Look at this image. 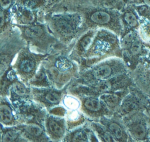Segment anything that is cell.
<instances>
[{"label":"cell","mask_w":150,"mask_h":142,"mask_svg":"<svg viewBox=\"0 0 150 142\" xmlns=\"http://www.w3.org/2000/svg\"><path fill=\"white\" fill-rule=\"evenodd\" d=\"M115 69L114 65L110 61H105L96 65L87 72L86 75H89L91 79L97 81L107 80L111 79L114 75Z\"/></svg>","instance_id":"6da1fadb"},{"label":"cell","mask_w":150,"mask_h":142,"mask_svg":"<svg viewBox=\"0 0 150 142\" xmlns=\"http://www.w3.org/2000/svg\"><path fill=\"white\" fill-rule=\"evenodd\" d=\"M54 26L56 30L63 35L69 36L75 31L76 25L69 17H61L54 20Z\"/></svg>","instance_id":"7a4b0ae2"},{"label":"cell","mask_w":150,"mask_h":142,"mask_svg":"<svg viewBox=\"0 0 150 142\" xmlns=\"http://www.w3.org/2000/svg\"><path fill=\"white\" fill-rule=\"evenodd\" d=\"M90 20L94 24L98 25H108L111 24L113 18L111 13L105 11H96L90 16Z\"/></svg>","instance_id":"3957f363"},{"label":"cell","mask_w":150,"mask_h":142,"mask_svg":"<svg viewBox=\"0 0 150 142\" xmlns=\"http://www.w3.org/2000/svg\"><path fill=\"white\" fill-rule=\"evenodd\" d=\"M36 61L33 57L30 56H23L19 61L18 68L22 74H29L32 73L36 67Z\"/></svg>","instance_id":"277c9868"},{"label":"cell","mask_w":150,"mask_h":142,"mask_svg":"<svg viewBox=\"0 0 150 142\" xmlns=\"http://www.w3.org/2000/svg\"><path fill=\"white\" fill-rule=\"evenodd\" d=\"M47 128L50 134L56 137H60L64 134L63 124L54 118H49L47 121Z\"/></svg>","instance_id":"5b68a950"},{"label":"cell","mask_w":150,"mask_h":142,"mask_svg":"<svg viewBox=\"0 0 150 142\" xmlns=\"http://www.w3.org/2000/svg\"><path fill=\"white\" fill-rule=\"evenodd\" d=\"M84 109L91 113L100 112L103 109V104L100 101L96 98H87L83 102Z\"/></svg>","instance_id":"8992f818"},{"label":"cell","mask_w":150,"mask_h":142,"mask_svg":"<svg viewBox=\"0 0 150 142\" xmlns=\"http://www.w3.org/2000/svg\"><path fill=\"white\" fill-rule=\"evenodd\" d=\"M1 121L4 124H9L13 120V115L10 106L6 103L1 102L0 106Z\"/></svg>","instance_id":"52a82bcc"},{"label":"cell","mask_w":150,"mask_h":142,"mask_svg":"<svg viewBox=\"0 0 150 142\" xmlns=\"http://www.w3.org/2000/svg\"><path fill=\"white\" fill-rule=\"evenodd\" d=\"M24 33L26 37L34 40L40 39L45 34L44 29L39 25L29 26L25 29Z\"/></svg>","instance_id":"ba28073f"},{"label":"cell","mask_w":150,"mask_h":142,"mask_svg":"<svg viewBox=\"0 0 150 142\" xmlns=\"http://www.w3.org/2000/svg\"><path fill=\"white\" fill-rule=\"evenodd\" d=\"M133 9H127L123 14V20L126 25L132 28L137 27L139 25V19Z\"/></svg>","instance_id":"9c48e42d"},{"label":"cell","mask_w":150,"mask_h":142,"mask_svg":"<svg viewBox=\"0 0 150 142\" xmlns=\"http://www.w3.org/2000/svg\"><path fill=\"white\" fill-rule=\"evenodd\" d=\"M101 99L107 106L110 108H114L119 103L120 98L115 93L105 92L101 96Z\"/></svg>","instance_id":"30bf717a"},{"label":"cell","mask_w":150,"mask_h":142,"mask_svg":"<svg viewBox=\"0 0 150 142\" xmlns=\"http://www.w3.org/2000/svg\"><path fill=\"white\" fill-rule=\"evenodd\" d=\"M24 129L28 135L34 138L40 137L43 133L42 127L40 126L33 123H29L25 125Z\"/></svg>","instance_id":"8fae6325"},{"label":"cell","mask_w":150,"mask_h":142,"mask_svg":"<svg viewBox=\"0 0 150 142\" xmlns=\"http://www.w3.org/2000/svg\"><path fill=\"white\" fill-rule=\"evenodd\" d=\"M108 129L115 139L121 140L124 137V131L121 126L116 122H111L108 125Z\"/></svg>","instance_id":"7c38bea8"},{"label":"cell","mask_w":150,"mask_h":142,"mask_svg":"<svg viewBox=\"0 0 150 142\" xmlns=\"http://www.w3.org/2000/svg\"><path fill=\"white\" fill-rule=\"evenodd\" d=\"M130 132L132 136L136 139H143L146 133L145 127L142 124H136L131 127Z\"/></svg>","instance_id":"4fadbf2b"},{"label":"cell","mask_w":150,"mask_h":142,"mask_svg":"<svg viewBox=\"0 0 150 142\" xmlns=\"http://www.w3.org/2000/svg\"><path fill=\"white\" fill-rule=\"evenodd\" d=\"M44 99L46 102L52 105H56L60 102L61 95L59 92L53 90L47 91L44 95Z\"/></svg>","instance_id":"5bb4252c"},{"label":"cell","mask_w":150,"mask_h":142,"mask_svg":"<svg viewBox=\"0 0 150 142\" xmlns=\"http://www.w3.org/2000/svg\"><path fill=\"white\" fill-rule=\"evenodd\" d=\"M12 93L19 97H23L27 93V89L25 85L19 81L14 82L11 86Z\"/></svg>","instance_id":"9a60e30c"},{"label":"cell","mask_w":150,"mask_h":142,"mask_svg":"<svg viewBox=\"0 0 150 142\" xmlns=\"http://www.w3.org/2000/svg\"><path fill=\"white\" fill-rule=\"evenodd\" d=\"M135 38V34L133 31H129L127 32L122 38V40H121L122 47L124 49H129Z\"/></svg>","instance_id":"2e32d148"},{"label":"cell","mask_w":150,"mask_h":142,"mask_svg":"<svg viewBox=\"0 0 150 142\" xmlns=\"http://www.w3.org/2000/svg\"><path fill=\"white\" fill-rule=\"evenodd\" d=\"M19 136V133L17 130H5L3 133L1 137L2 141H16Z\"/></svg>","instance_id":"e0dca14e"},{"label":"cell","mask_w":150,"mask_h":142,"mask_svg":"<svg viewBox=\"0 0 150 142\" xmlns=\"http://www.w3.org/2000/svg\"><path fill=\"white\" fill-rule=\"evenodd\" d=\"M132 5V4H131ZM137 12L141 16L150 19V8L145 5H132Z\"/></svg>","instance_id":"ac0fdd59"},{"label":"cell","mask_w":150,"mask_h":142,"mask_svg":"<svg viewBox=\"0 0 150 142\" xmlns=\"http://www.w3.org/2000/svg\"><path fill=\"white\" fill-rule=\"evenodd\" d=\"M92 34H90L83 37L79 43V49L81 51L86 50L90 46L92 42Z\"/></svg>","instance_id":"d6986e66"},{"label":"cell","mask_w":150,"mask_h":142,"mask_svg":"<svg viewBox=\"0 0 150 142\" xmlns=\"http://www.w3.org/2000/svg\"><path fill=\"white\" fill-rule=\"evenodd\" d=\"M99 136L105 141H115V138L109 130H106L101 127H96Z\"/></svg>","instance_id":"ffe728a7"},{"label":"cell","mask_w":150,"mask_h":142,"mask_svg":"<svg viewBox=\"0 0 150 142\" xmlns=\"http://www.w3.org/2000/svg\"><path fill=\"white\" fill-rule=\"evenodd\" d=\"M21 20L26 24L31 23L34 20V15L29 10H23L21 12Z\"/></svg>","instance_id":"44dd1931"},{"label":"cell","mask_w":150,"mask_h":142,"mask_svg":"<svg viewBox=\"0 0 150 142\" xmlns=\"http://www.w3.org/2000/svg\"><path fill=\"white\" fill-rule=\"evenodd\" d=\"M142 44L141 41L135 37L129 48L131 53L133 55H137L139 54L142 50Z\"/></svg>","instance_id":"7402d4cb"},{"label":"cell","mask_w":150,"mask_h":142,"mask_svg":"<svg viewBox=\"0 0 150 142\" xmlns=\"http://www.w3.org/2000/svg\"><path fill=\"white\" fill-rule=\"evenodd\" d=\"M88 140L87 134L83 131H77L71 136V141H87Z\"/></svg>","instance_id":"603a6c76"},{"label":"cell","mask_w":150,"mask_h":142,"mask_svg":"<svg viewBox=\"0 0 150 142\" xmlns=\"http://www.w3.org/2000/svg\"><path fill=\"white\" fill-rule=\"evenodd\" d=\"M129 3L132 5H145L150 8V0H129Z\"/></svg>","instance_id":"cb8c5ba5"},{"label":"cell","mask_w":150,"mask_h":142,"mask_svg":"<svg viewBox=\"0 0 150 142\" xmlns=\"http://www.w3.org/2000/svg\"><path fill=\"white\" fill-rule=\"evenodd\" d=\"M1 6L2 10L8 9L12 4V0H0Z\"/></svg>","instance_id":"d4e9b609"},{"label":"cell","mask_w":150,"mask_h":142,"mask_svg":"<svg viewBox=\"0 0 150 142\" xmlns=\"http://www.w3.org/2000/svg\"><path fill=\"white\" fill-rule=\"evenodd\" d=\"M5 24V14L2 9L1 11V28H2L3 25Z\"/></svg>","instance_id":"484cf974"},{"label":"cell","mask_w":150,"mask_h":142,"mask_svg":"<svg viewBox=\"0 0 150 142\" xmlns=\"http://www.w3.org/2000/svg\"><path fill=\"white\" fill-rule=\"evenodd\" d=\"M149 81H150V74H149Z\"/></svg>","instance_id":"4316f807"},{"label":"cell","mask_w":150,"mask_h":142,"mask_svg":"<svg viewBox=\"0 0 150 142\" xmlns=\"http://www.w3.org/2000/svg\"><path fill=\"white\" fill-rule=\"evenodd\" d=\"M129 1V0H128V1Z\"/></svg>","instance_id":"83f0119b"}]
</instances>
